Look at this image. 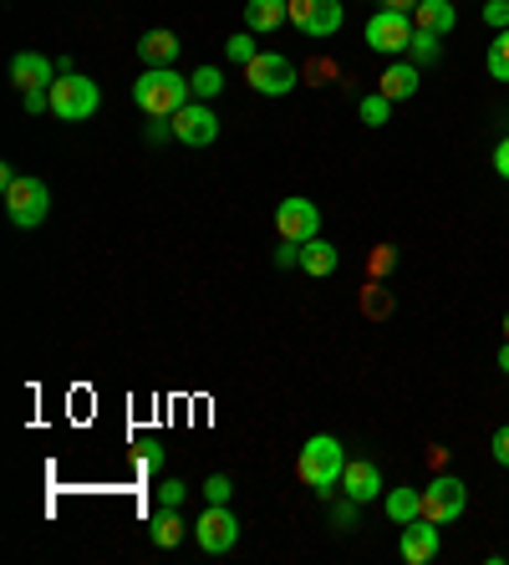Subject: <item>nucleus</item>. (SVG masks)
<instances>
[{
	"mask_svg": "<svg viewBox=\"0 0 509 565\" xmlns=\"http://www.w3.org/2000/svg\"><path fill=\"white\" fill-rule=\"evenodd\" d=\"M132 103L144 118H173L183 103H194V87L173 66H144V77L132 82Z\"/></svg>",
	"mask_w": 509,
	"mask_h": 565,
	"instance_id": "f257e3e1",
	"label": "nucleus"
},
{
	"mask_svg": "<svg viewBox=\"0 0 509 565\" xmlns=\"http://www.w3.org/2000/svg\"><path fill=\"white\" fill-rule=\"evenodd\" d=\"M341 469H347V448H341L337 438L331 434L306 438V448H300V459H296L300 484L316 489V494H331V489L341 484Z\"/></svg>",
	"mask_w": 509,
	"mask_h": 565,
	"instance_id": "f03ea898",
	"label": "nucleus"
},
{
	"mask_svg": "<svg viewBox=\"0 0 509 565\" xmlns=\"http://www.w3.org/2000/svg\"><path fill=\"white\" fill-rule=\"evenodd\" d=\"M103 107V93H97V82L82 77V72H62L52 82V113L62 122H87L92 113Z\"/></svg>",
	"mask_w": 509,
	"mask_h": 565,
	"instance_id": "7ed1b4c3",
	"label": "nucleus"
},
{
	"mask_svg": "<svg viewBox=\"0 0 509 565\" xmlns=\"http://www.w3.org/2000/svg\"><path fill=\"white\" fill-rule=\"evenodd\" d=\"M413 36H418V26H413L407 11H388V6H382V11L367 21V46L382 56H407Z\"/></svg>",
	"mask_w": 509,
	"mask_h": 565,
	"instance_id": "20e7f679",
	"label": "nucleus"
},
{
	"mask_svg": "<svg viewBox=\"0 0 509 565\" xmlns=\"http://www.w3.org/2000/svg\"><path fill=\"white\" fill-rule=\"evenodd\" d=\"M6 214H11L15 230H36L46 214H52V189L41 184V179H15L6 189Z\"/></svg>",
	"mask_w": 509,
	"mask_h": 565,
	"instance_id": "39448f33",
	"label": "nucleus"
},
{
	"mask_svg": "<svg viewBox=\"0 0 509 565\" xmlns=\"http://www.w3.org/2000/svg\"><path fill=\"white\" fill-rule=\"evenodd\" d=\"M245 82H250V87H255L261 97H286V93H296L300 72H296V62H290V56H280V52H261L255 62L245 66Z\"/></svg>",
	"mask_w": 509,
	"mask_h": 565,
	"instance_id": "423d86ee",
	"label": "nucleus"
},
{
	"mask_svg": "<svg viewBox=\"0 0 509 565\" xmlns=\"http://www.w3.org/2000/svg\"><path fill=\"white\" fill-rule=\"evenodd\" d=\"M464 510H469V484H464L458 473H438V479L423 489V514L438 520V525H454Z\"/></svg>",
	"mask_w": 509,
	"mask_h": 565,
	"instance_id": "0eeeda50",
	"label": "nucleus"
},
{
	"mask_svg": "<svg viewBox=\"0 0 509 565\" xmlns=\"http://www.w3.org/2000/svg\"><path fill=\"white\" fill-rule=\"evenodd\" d=\"M275 235L290 239V245H306V239L321 235V210H316L311 199L290 194L286 204H275Z\"/></svg>",
	"mask_w": 509,
	"mask_h": 565,
	"instance_id": "6e6552de",
	"label": "nucleus"
},
{
	"mask_svg": "<svg viewBox=\"0 0 509 565\" xmlns=\"http://www.w3.org/2000/svg\"><path fill=\"white\" fill-rule=\"evenodd\" d=\"M290 26L311 41H327L341 31V0H290Z\"/></svg>",
	"mask_w": 509,
	"mask_h": 565,
	"instance_id": "1a4fd4ad",
	"label": "nucleus"
},
{
	"mask_svg": "<svg viewBox=\"0 0 509 565\" xmlns=\"http://www.w3.org/2000/svg\"><path fill=\"white\" fill-rule=\"evenodd\" d=\"M194 540H199V551H210V555L235 551V540H240L235 510H230V504H210V510L194 520Z\"/></svg>",
	"mask_w": 509,
	"mask_h": 565,
	"instance_id": "9d476101",
	"label": "nucleus"
},
{
	"mask_svg": "<svg viewBox=\"0 0 509 565\" xmlns=\"http://www.w3.org/2000/svg\"><path fill=\"white\" fill-rule=\"evenodd\" d=\"M173 138H179V143H189V148H210L214 138H220V118H214V107L210 103H183L179 113H173Z\"/></svg>",
	"mask_w": 509,
	"mask_h": 565,
	"instance_id": "9b49d317",
	"label": "nucleus"
},
{
	"mask_svg": "<svg viewBox=\"0 0 509 565\" xmlns=\"http://www.w3.org/2000/svg\"><path fill=\"white\" fill-rule=\"evenodd\" d=\"M438 520H413V525H397V555H403L407 565H428V561H438Z\"/></svg>",
	"mask_w": 509,
	"mask_h": 565,
	"instance_id": "f8f14e48",
	"label": "nucleus"
},
{
	"mask_svg": "<svg viewBox=\"0 0 509 565\" xmlns=\"http://www.w3.org/2000/svg\"><path fill=\"white\" fill-rule=\"evenodd\" d=\"M341 494L352 504H367L382 494V469L367 459H347V469H341Z\"/></svg>",
	"mask_w": 509,
	"mask_h": 565,
	"instance_id": "ddd939ff",
	"label": "nucleus"
},
{
	"mask_svg": "<svg viewBox=\"0 0 509 565\" xmlns=\"http://www.w3.org/2000/svg\"><path fill=\"white\" fill-rule=\"evenodd\" d=\"M378 82H382L378 93L388 97V103H407V97L423 87V72H418V62H403V56H392V66L382 72Z\"/></svg>",
	"mask_w": 509,
	"mask_h": 565,
	"instance_id": "4468645a",
	"label": "nucleus"
},
{
	"mask_svg": "<svg viewBox=\"0 0 509 565\" xmlns=\"http://www.w3.org/2000/svg\"><path fill=\"white\" fill-rule=\"evenodd\" d=\"M11 82L21 87V93H31V87H52V82H56V66L46 62L41 52H15L11 56Z\"/></svg>",
	"mask_w": 509,
	"mask_h": 565,
	"instance_id": "2eb2a0df",
	"label": "nucleus"
},
{
	"mask_svg": "<svg viewBox=\"0 0 509 565\" xmlns=\"http://www.w3.org/2000/svg\"><path fill=\"white\" fill-rule=\"evenodd\" d=\"M290 21V0H245V31L255 36H271Z\"/></svg>",
	"mask_w": 509,
	"mask_h": 565,
	"instance_id": "dca6fc26",
	"label": "nucleus"
},
{
	"mask_svg": "<svg viewBox=\"0 0 509 565\" xmlns=\"http://www.w3.org/2000/svg\"><path fill=\"white\" fill-rule=\"evenodd\" d=\"M382 510H388L392 525H413V520H423V489H407V484L388 489V494H382Z\"/></svg>",
	"mask_w": 509,
	"mask_h": 565,
	"instance_id": "f3484780",
	"label": "nucleus"
},
{
	"mask_svg": "<svg viewBox=\"0 0 509 565\" xmlns=\"http://www.w3.org/2000/svg\"><path fill=\"white\" fill-rule=\"evenodd\" d=\"M413 26H418V31H438V36H448V31L458 26L454 0H418V11H413Z\"/></svg>",
	"mask_w": 509,
	"mask_h": 565,
	"instance_id": "a211bd4d",
	"label": "nucleus"
},
{
	"mask_svg": "<svg viewBox=\"0 0 509 565\" xmlns=\"http://www.w3.org/2000/svg\"><path fill=\"white\" fill-rule=\"evenodd\" d=\"M341 265V255H337V245H327V239L316 235V239H306V245H300V270H306V276H331V270H337Z\"/></svg>",
	"mask_w": 509,
	"mask_h": 565,
	"instance_id": "6ab92c4d",
	"label": "nucleus"
},
{
	"mask_svg": "<svg viewBox=\"0 0 509 565\" xmlns=\"http://www.w3.org/2000/svg\"><path fill=\"white\" fill-rule=\"evenodd\" d=\"M138 56H144V66H173L179 36H173V31H148V36L138 41Z\"/></svg>",
	"mask_w": 509,
	"mask_h": 565,
	"instance_id": "aec40b11",
	"label": "nucleus"
},
{
	"mask_svg": "<svg viewBox=\"0 0 509 565\" xmlns=\"http://www.w3.org/2000/svg\"><path fill=\"white\" fill-rule=\"evenodd\" d=\"M179 540H183V520H179V510H169V504H163V510L153 514V545H158V551H173Z\"/></svg>",
	"mask_w": 509,
	"mask_h": 565,
	"instance_id": "412c9836",
	"label": "nucleus"
},
{
	"mask_svg": "<svg viewBox=\"0 0 509 565\" xmlns=\"http://www.w3.org/2000/svg\"><path fill=\"white\" fill-rule=\"evenodd\" d=\"M484 66H489V77L495 82H509V26L495 31V41H489V56H484Z\"/></svg>",
	"mask_w": 509,
	"mask_h": 565,
	"instance_id": "4be33fe9",
	"label": "nucleus"
},
{
	"mask_svg": "<svg viewBox=\"0 0 509 565\" xmlns=\"http://www.w3.org/2000/svg\"><path fill=\"white\" fill-rule=\"evenodd\" d=\"M189 87H194L199 103H210V97L224 93V72H220V66H199L194 77H189Z\"/></svg>",
	"mask_w": 509,
	"mask_h": 565,
	"instance_id": "5701e85b",
	"label": "nucleus"
},
{
	"mask_svg": "<svg viewBox=\"0 0 509 565\" xmlns=\"http://www.w3.org/2000/svg\"><path fill=\"white\" fill-rule=\"evenodd\" d=\"M224 56H230V62H240V66L255 62V56H261V52H255V31H240V36L224 41Z\"/></svg>",
	"mask_w": 509,
	"mask_h": 565,
	"instance_id": "b1692460",
	"label": "nucleus"
},
{
	"mask_svg": "<svg viewBox=\"0 0 509 565\" xmlns=\"http://www.w3.org/2000/svg\"><path fill=\"white\" fill-rule=\"evenodd\" d=\"M438 52H444V46H438V31H418V36H413V46H407V56H413L418 66L438 62Z\"/></svg>",
	"mask_w": 509,
	"mask_h": 565,
	"instance_id": "393cba45",
	"label": "nucleus"
},
{
	"mask_svg": "<svg viewBox=\"0 0 509 565\" xmlns=\"http://www.w3.org/2000/svg\"><path fill=\"white\" fill-rule=\"evenodd\" d=\"M357 113H362L367 128H382V122L392 118V103H388L382 93H372V97H362V107H357Z\"/></svg>",
	"mask_w": 509,
	"mask_h": 565,
	"instance_id": "a878e982",
	"label": "nucleus"
},
{
	"mask_svg": "<svg viewBox=\"0 0 509 565\" xmlns=\"http://www.w3.org/2000/svg\"><path fill=\"white\" fill-rule=\"evenodd\" d=\"M204 500H210V504H230V500H235V479H230V473H210V479H204Z\"/></svg>",
	"mask_w": 509,
	"mask_h": 565,
	"instance_id": "bb28decb",
	"label": "nucleus"
},
{
	"mask_svg": "<svg viewBox=\"0 0 509 565\" xmlns=\"http://www.w3.org/2000/svg\"><path fill=\"white\" fill-rule=\"evenodd\" d=\"M183 494H189V484H183V479H163V484H158V504H169V510H179Z\"/></svg>",
	"mask_w": 509,
	"mask_h": 565,
	"instance_id": "cd10ccee",
	"label": "nucleus"
},
{
	"mask_svg": "<svg viewBox=\"0 0 509 565\" xmlns=\"http://www.w3.org/2000/svg\"><path fill=\"white\" fill-rule=\"evenodd\" d=\"M484 21L495 31H505L509 26V0H489V6H484Z\"/></svg>",
	"mask_w": 509,
	"mask_h": 565,
	"instance_id": "c85d7f7f",
	"label": "nucleus"
},
{
	"mask_svg": "<svg viewBox=\"0 0 509 565\" xmlns=\"http://www.w3.org/2000/svg\"><path fill=\"white\" fill-rule=\"evenodd\" d=\"M489 448H495V463H499V469H509V423L499 428L495 438H489Z\"/></svg>",
	"mask_w": 509,
	"mask_h": 565,
	"instance_id": "c756f323",
	"label": "nucleus"
},
{
	"mask_svg": "<svg viewBox=\"0 0 509 565\" xmlns=\"http://www.w3.org/2000/svg\"><path fill=\"white\" fill-rule=\"evenodd\" d=\"M275 265H280V270H290V265H300V245H275Z\"/></svg>",
	"mask_w": 509,
	"mask_h": 565,
	"instance_id": "7c9ffc66",
	"label": "nucleus"
},
{
	"mask_svg": "<svg viewBox=\"0 0 509 565\" xmlns=\"http://www.w3.org/2000/svg\"><path fill=\"white\" fill-rule=\"evenodd\" d=\"M169 138H173V122L148 118V143H169Z\"/></svg>",
	"mask_w": 509,
	"mask_h": 565,
	"instance_id": "2f4dec72",
	"label": "nucleus"
},
{
	"mask_svg": "<svg viewBox=\"0 0 509 565\" xmlns=\"http://www.w3.org/2000/svg\"><path fill=\"white\" fill-rule=\"evenodd\" d=\"M495 173H499V179H509V138L495 148Z\"/></svg>",
	"mask_w": 509,
	"mask_h": 565,
	"instance_id": "473e14b6",
	"label": "nucleus"
},
{
	"mask_svg": "<svg viewBox=\"0 0 509 565\" xmlns=\"http://www.w3.org/2000/svg\"><path fill=\"white\" fill-rule=\"evenodd\" d=\"M367 311L382 316V311H388V296H382V290H372V296H367Z\"/></svg>",
	"mask_w": 509,
	"mask_h": 565,
	"instance_id": "72a5a7b5",
	"label": "nucleus"
},
{
	"mask_svg": "<svg viewBox=\"0 0 509 565\" xmlns=\"http://www.w3.org/2000/svg\"><path fill=\"white\" fill-rule=\"evenodd\" d=\"M388 11H407V15H413V11H418V0H388Z\"/></svg>",
	"mask_w": 509,
	"mask_h": 565,
	"instance_id": "f704fd0d",
	"label": "nucleus"
},
{
	"mask_svg": "<svg viewBox=\"0 0 509 565\" xmlns=\"http://www.w3.org/2000/svg\"><path fill=\"white\" fill-rule=\"evenodd\" d=\"M499 367H505V372H509V342H505V347H499Z\"/></svg>",
	"mask_w": 509,
	"mask_h": 565,
	"instance_id": "c9c22d12",
	"label": "nucleus"
},
{
	"mask_svg": "<svg viewBox=\"0 0 509 565\" xmlns=\"http://www.w3.org/2000/svg\"><path fill=\"white\" fill-rule=\"evenodd\" d=\"M505 337H509V311H505Z\"/></svg>",
	"mask_w": 509,
	"mask_h": 565,
	"instance_id": "e433bc0d",
	"label": "nucleus"
}]
</instances>
